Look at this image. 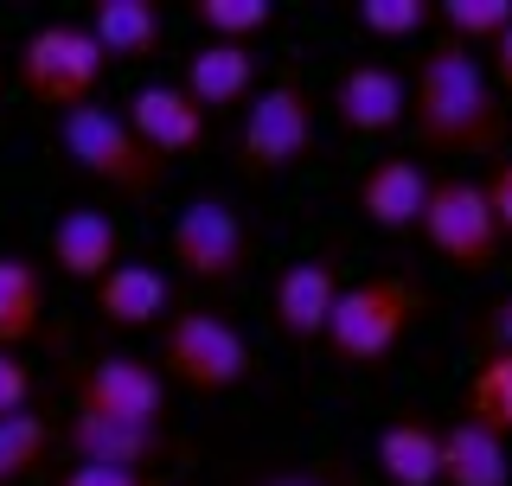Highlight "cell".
I'll return each instance as SVG.
<instances>
[{"mask_svg": "<svg viewBox=\"0 0 512 486\" xmlns=\"http://www.w3.org/2000/svg\"><path fill=\"white\" fill-rule=\"evenodd\" d=\"M410 135L429 154H461V160H487L506 148V103L493 71L480 64L468 45L436 39L416 58V84H410Z\"/></svg>", "mask_w": 512, "mask_h": 486, "instance_id": "1", "label": "cell"}, {"mask_svg": "<svg viewBox=\"0 0 512 486\" xmlns=\"http://www.w3.org/2000/svg\"><path fill=\"white\" fill-rule=\"evenodd\" d=\"M58 154L71 160L84 180L122 192V199H148V192H160V180H167V160L128 128V116H116V109H103V103L64 109L58 116Z\"/></svg>", "mask_w": 512, "mask_h": 486, "instance_id": "2", "label": "cell"}, {"mask_svg": "<svg viewBox=\"0 0 512 486\" xmlns=\"http://www.w3.org/2000/svg\"><path fill=\"white\" fill-rule=\"evenodd\" d=\"M416 314H423V288H416L410 275H365V282H346V295L333 307V327H327L320 346L346 371H378L404 346Z\"/></svg>", "mask_w": 512, "mask_h": 486, "instance_id": "3", "label": "cell"}, {"mask_svg": "<svg viewBox=\"0 0 512 486\" xmlns=\"http://www.w3.org/2000/svg\"><path fill=\"white\" fill-rule=\"evenodd\" d=\"M320 141V109L314 90L301 77H276V84L256 90V103L244 109V128H237V173L256 186L288 180L301 160L314 154Z\"/></svg>", "mask_w": 512, "mask_h": 486, "instance_id": "4", "label": "cell"}, {"mask_svg": "<svg viewBox=\"0 0 512 486\" xmlns=\"http://www.w3.org/2000/svg\"><path fill=\"white\" fill-rule=\"evenodd\" d=\"M103 71H109V58H103V45H96L90 20H45L39 32H26L20 58H13L20 90L32 96V103H45L52 116L96 103Z\"/></svg>", "mask_w": 512, "mask_h": 486, "instance_id": "5", "label": "cell"}, {"mask_svg": "<svg viewBox=\"0 0 512 486\" xmlns=\"http://www.w3.org/2000/svg\"><path fill=\"white\" fill-rule=\"evenodd\" d=\"M256 371V352L250 339L237 333V320L224 314H205V307H186L160 327V378L167 384H186L199 397H224L237 391Z\"/></svg>", "mask_w": 512, "mask_h": 486, "instance_id": "6", "label": "cell"}, {"mask_svg": "<svg viewBox=\"0 0 512 486\" xmlns=\"http://www.w3.org/2000/svg\"><path fill=\"white\" fill-rule=\"evenodd\" d=\"M167 263L192 275V282L231 288L256 263V237L231 199H186L167 224Z\"/></svg>", "mask_w": 512, "mask_h": 486, "instance_id": "7", "label": "cell"}, {"mask_svg": "<svg viewBox=\"0 0 512 486\" xmlns=\"http://www.w3.org/2000/svg\"><path fill=\"white\" fill-rule=\"evenodd\" d=\"M423 243L442 256V263H455L461 275H480V269L500 263L506 231H500V218H493L487 180H461V173L436 180L429 212H423Z\"/></svg>", "mask_w": 512, "mask_h": 486, "instance_id": "8", "label": "cell"}, {"mask_svg": "<svg viewBox=\"0 0 512 486\" xmlns=\"http://www.w3.org/2000/svg\"><path fill=\"white\" fill-rule=\"evenodd\" d=\"M71 410L103 423H167V378L135 352H103L77 371Z\"/></svg>", "mask_w": 512, "mask_h": 486, "instance_id": "9", "label": "cell"}, {"mask_svg": "<svg viewBox=\"0 0 512 486\" xmlns=\"http://www.w3.org/2000/svg\"><path fill=\"white\" fill-rule=\"evenodd\" d=\"M340 295H346L340 256H333V250L295 256V263L276 275V288H269V320H276L282 339H295V346H314V339H327Z\"/></svg>", "mask_w": 512, "mask_h": 486, "instance_id": "10", "label": "cell"}, {"mask_svg": "<svg viewBox=\"0 0 512 486\" xmlns=\"http://www.w3.org/2000/svg\"><path fill=\"white\" fill-rule=\"evenodd\" d=\"M429 192H436V180L423 173V160H416V154H391V160H372V167L359 173L352 199H359L365 224H378V231L404 237V231H423Z\"/></svg>", "mask_w": 512, "mask_h": 486, "instance_id": "11", "label": "cell"}, {"mask_svg": "<svg viewBox=\"0 0 512 486\" xmlns=\"http://www.w3.org/2000/svg\"><path fill=\"white\" fill-rule=\"evenodd\" d=\"M64 448L77 467H122V474H148L167 461L173 435L167 423H103V416H77L64 423Z\"/></svg>", "mask_w": 512, "mask_h": 486, "instance_id": "12", "label": "cell"}, {"mask_svg": "<svg viewBox=\"0 0 512 486\" xmlns=\"http://www.w3.org/2000/svg\"><path fill=\"white\" fill-rule=\"evenodd\" d=\"M333 116L352 135H391L410 122V77L397 64H352L333 84Z\"/></svg>", "mask_w": 512, "mask_h": 486, "instance_id": "13", "label": "cell"}, {"mask_svg": "<svg viewBox=\"0 0 512 486\" xmlns=\"http://www.w3.org/2000/svg\"><path fill=\"white\" fill-rule=\"evenodd\" d=\"M45 256L58 263V275L96 288L122 263V231H116V218L96 212V205H71V212H58L52 231H45Z\"/></svg>", "mask_w": 512, "mask_h": 486, "instance_id": "14", "label": "cell"}, {"mask_svg": "<svg viewBox=\"0 0 512 486\" xmlns=\"http://www.w3.org/2000/svg\"><path fill=\"white\" fill-rule=\"evenodd\" d=\"M90 301H96V320H103V327H122V333L167 327L173 320V282H167V269H154V263H116L90 288Z\"/></svg>", "mask_w": 512, "mask_h": 486, "instance_id": "15", "label": "cell"}, {"mask_svg": "<svg viewBox=\"0 0 512 486\" xmlns=\"http://www.w3.org/2000/svg\"><path fill=\"white\" fill-rule=\"evenodd\" d=\"M128 128H135L141 141L160 154V160H173V154H192L205 141V128H212V116H205L199 103L180 90V84H141L135 96H128Z\"/></svg>", "mask_w": 512, "mask_h": 486, "instance_id": "16", "label": "cell"}, {"mask_svg": "<svg viewBox=\"0 0 512 486\" xmlns=\"http://www.w3.org/2000/svg\"><path fill=\"white\" fill-rule=\"evenodd\" d=\"M180 90L205 109V116H224V109H237V103L250 109V103H256V52H250V45H218V39H205L199 52L186 58Z\"/></svg>", "mask_w": 512, "mask_h": 486, "instance_id": "17", "label": "cell"}, {"mask_svg": "<svg viewBox=\"0 0 512 486\" xmlns=\"http://www.w3.org/2000/svg\"><path fill=\"white\" fill-rule=\"evenodd\" d=\"M442 448H448L442 423H429V416H397V423L378 429L372 467L391 486H442Z\"/></svg>", "mask_w": 512, "mask_h": 486, "instance_id": "18", "label": "cell"}, {"mask_svg": "<svg viewBox=\"0 0 512 486\" xmlns=\"http://www.w3.org/2000/svg\"><path fill=\"white\" fill-rule=\"evenodd\" d=\"M90 32H96V45H103L109 64H141V58L160 52L167 20H160L154 0H96V7H90Z\"/></svg>", "mask_w": 512, "mask_h": 486, "instance_id": "19", "label": "cell"}, {"mask_svg": "<svg viewBox=\"0 0 512 486\" xmlns=\"http://www.w3.org/2000/svg\"><path fill=\"white\" fill-rule=\"evenodd\" d=\"M442 486H512L506 435L455 416V423H448V448H442Z\"/></svg>", "mask_w": 512, "mask_h": 486, "instance_id": "20", "label": "cell"}, {"mask_svg": "<svg viewBox=\"0 0 512 486\" xmlns=\"http://www.w3.org/2000/svg\"><path fill=\"white\" fill-rule=\"evenodd\" d=\"M45 314V269L32 256H0V352H20Z\"/></svg>", "mask_w": 512, "mask_h": 486, "instance_id": "21", "label": "cell"}, {"mask_svg": "<svg viewBox=\"0 0 512 486\" xmlns=\"http://www.w3.org/2000/svg\"><path fill=\"white\" fill-rule=\"evenodd\" d=\"M461 416L512 442V352H480L468 391H461Z\"/></svg>", "mask_w": 512, "mask_h": 486, "instance_id": "22", "label": "cell"}, {"mask_svg": "<svg viewBox=\"0 0 512 486\" xmlns=\"http://www.w3.org/2000/svg\"><path fill=\"white\" fill-rule=\"evenodd\" d=\"M58 448V429L45 423V416H7L0 423V486H20L26 474H39L45 461H52Z\"/></svg>", "mask_w": 512, "mask_h": 486, "instance_id": "23", "label": "cell"}, {"mask_svg": "<svg viewBox=\"0 0 512 486\" xmlns=\"http://www.w3.org/2000/svg\"><path fill=\"white\" fill-rule=\"evenodd\" d=\"M436 20H442V39L455 45H500L512 32V0H436Z\"/></svg>", "mask_w": 512, "mask_h": 486, "instance_id": "24", "label": "cell"}, {"mask_svg": "<svg viewBox=\"0 0 512 486\" xmlns=\"http://www.w3.org/2000/svg\"><path fill=\"white\" fill-rule=\"evenodd\" d=\"M192 20L218 45H250L256 32L276 26V7L269 0H192Z\"/></svg>", "mask_w": 512, "mask_h": 486, "instance_id": "25", "label": "cell"}, {"mask_svg": "<svg viewBox=\"0 0 512 486\" xmlns=\"http://www.w3.org/2000/svg\"><path fill=\"white\" fill-rule=\"evenodd\" d=\"M352 20H359V32H372V39H416V32L436 20V0H359Z\"/></svg>", "mask_w": 512, "mask_h": 486, "instance_id": "26", "label": "cell"}, {"mask_svg": "<svg viewBox=\"0 0 512 486\" xmlns=\"http://www.w3.org/2000/svg\"><path fill=\"white\" fill-rule=\"evenodd\" d=\"M244 486H365L346 461H288V467H263Z\"/></svg>", "mask_w": 512, "mask_h": 486, "instance_id": "27", "label": "cell"}, {"mask_svg": "<svg viewBox=\"0 0 512 486\" xmlns=\"http://www.w3.org/2000/svg\"><path fill=\"white\" fill-rule=\"evenodd\" d=\"M32 410V365L20 352H0V423Z\"/></svg>", "mask_w": 512, "mask_h": 486, "instance_id": "28", "label": "cell"}, {"mask_svg": "<svg viewBox=\"0 0 512 486\" xmlns=\"http://www.w3.org/2000/svg\"><path fill=\"white\" fill-rule=\"evenodd\" d=\"M480 352H512V288L480 314Z\"/></svg>", "mask_w": 512, "mask_h": 486, "instance_id": "29", "label": "cell"}, {"mask_svg": "<svg viewBox=\"0 0 512 486\" xmlns=\"http://www.w3.org/2000/svg\"><path fill=\"white\" fill-rule=\"evenodd\" d=\"M487 199H493V218H500V231H506V243H512V160H493Z\"/></svg>", "mask_w": 512, "mask_h": 486, "instance_id": "30", "label": "cell"}, {"mask_svg": "<svg viewBox=\"0 0 512 486\" xmlns=\"http://www.w3.org/2000/svg\"><path fill=\"white\" fill-rule=\"evenodd\" d=\"M58 486H154V474H122V467H71Z\"/></svg>", "mask_w": 512, "mask_h": 486, "instance_id": "31", "label": "cell"}, {"mask_svg": "<svg viewBox=\"0 0 512 486\" xmlns=\"http://www.w3.org/2000/svg\"><path fill=\"white\" fill-rule=\"evenodd\" d=\"M493 84H500V90H512V32H506L500 45H493Z\"/></svg>", "mask_w": 512, "mask_h": 486, "instance_id": "32", "label": "cell"}]
</instances>
